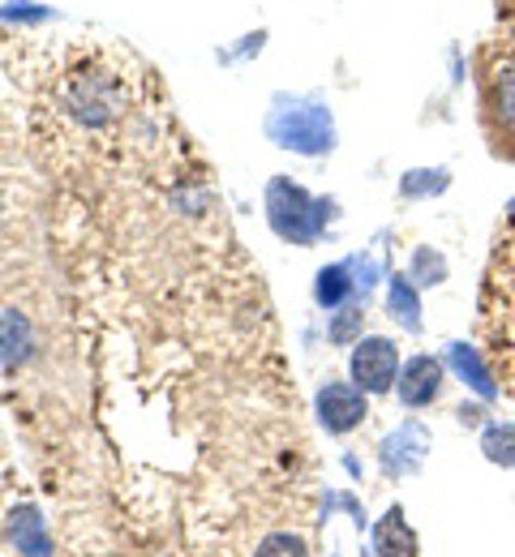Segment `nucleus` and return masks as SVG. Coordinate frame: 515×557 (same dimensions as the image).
Listing matches in <instances>:
<instances>
[{
    "instance_id": "obj_1",
    "label": "nucleus",
    "mask_w": 515,
    "mask_h": 557,
    "mask_svg": "<svg viewBox=\"0 0 515 557\" xmlns=\"http://www.w3.org/2000/svg\"><path fill=\"white\" fill-rule=\"evenodd\" d=\"M477 82H481V116H486V134L494 154L503 150L515 159V39H490L481 48V65H477Z\"/></svg>"
},
{
    "instance_id": "obj_2",
    "label": "nucleus",
    "mask_w": 515,
    "mask_h": 557,
    "mask_svg": "<svg viewBox=\"0 0 515 557\" xmlns=\"http://www.w3.org/2000/svg\"><path fill=\"white\" fill-rule=\"evenodd\" d=\"M267 138L293 154L318 159L335 150V116L327 103L318 99H301V95H275L271 112H267Z\"/></svg>"
},
{
    "instance_id": "obj_3",
    "label": "nucleus",
    "mask_w": 515,
    "mask_h": 557,
    "mask_svg": "<svg viewBox=\"0 0 515 557\" xmlns=\"http://www.w3.org/2000/svg\"><path fill=\"white\" fill-rule=\"evenodd\" d=\"M267 223L275 227L280 240H293V245H314L327 223H331V202L327 198H314L309 189H301L289 176H271L267 181Z\"/></svg>"
},
{
    "instance_id": "obj_4",
    "label": "nucleus",
    "mask_w": 515,
    "mask_h": 557,
    "mask_svg": "<svg viewBox=\"0 0 515 557\" xmlns=\"http://www.w3.org/2000/svg\"><path fill=\"white\" fill-rule=\"evenodd\" d=\"M348 373L366 395H387L395 386V373H400V348L382 335L357 339L353 356H348Z\"/></svg>"
},
{
    "instance_id": "obj_5",
    "label": "nucleus",
    "mask_w": 515,
    "mask_h": 557,
    "mask_svg": "<svg viewBox=\"0 0 515 557\" xmlns=\"http://www.w3.org/2000/svg\"><path fill=\"white\" fill-rule=\"evenodd\" d=\"M314 412H318V424L327 433H353L361 420L369 417V399L357 382H327L314 399Z\"/></svg>"
},
{
    "instance_id": "obj_6",
    "label": "nucleus",
    "mask_w": 515,
    "mask_h": 557,
    "mask_svg": "<svg viewBox=\"0 0 515 557\" xmlns=\"http://www.w3.org/2000/svg\"><path fill=\"white\" fill-rule=\"evenodd\" d=\"M426 455H430V429L421 424V420H404L395 433H387L382 437V446H378V463H382V472L387 476H413L421 463H426Z\"/></svg>"
},
{
    "instance_id": "obj_7",
    "label": "nucleus",
    "mask_w": 515,
    "mask_h": 557,
    "mask_svg": "<svg viewBox=\"0 0 515 557\" xmlns=\"http://www.w3.org/2000/svg\"><path fill=\"white\" fill-rule=\"evenodd\" d=\"M442 360L439 356H413L404 360L400 377H395V391H400V404L404 408H430L442 395Z\"/></svg>"
},
{
    "instance_id": "obj_8",
    "label": "nucleus",
    "mask_w": 515,
    "mask_h": 557,
    "mask_svg": "<svg viewBox=\"0 0 515 557\" xmlns=\"http://www.w3.org/2000/svg\"><path fill=\"white\" fill-rule=\"evenodd\" d=\"M4 532H9V545L22 557H52V536H48L39 506H17L4 523Z\"/></svg>"
},
{
    "instance_id": "obj_9",
    "label": "nucleus",
    "mask_w": 515,
    "mask_h": 557,
    "mask_svg": "<svg viewBox=\"0 0 515 557\" xmlns=\"http://www.w3.org/2000/svg\"><path fill=\"white\" fill-rule=\"evenodd\" d=\"M446 364L455 369V377L477 395V399H499V382H494V373H490V364L481 360V351L473 348V344H451L446 348Z\"/></svg>"
},
{
    "instance_id": "obj_10",
    "label": "nucleus",
    "mask_w": 515,
    "mask_h": 557,
    "mask_svg": "<svg viewBox=\"0 0 515 557\" xmlns=\"http://www.w3.org/2000/svg\"><path fill=\"white\" fill-rule=\"evenodd\" d=\"M373 554L378 557H417L421 554L417 532L408 528V519H404L400 506H391V510L373 523Z\"/></svg>"
},
{
    "instance_id": "obj_11",
    "label": "nucleus",
    "mask_w": 515,
    "mask_h": 557,
    "mask_svg": "<svg viewBox=\"0 0 515 557\" xmlns=\"http://www.w3.org/2000/svg\"><path fill=\"white\" fill-rule=\"evenodd\" d=\"M387 309H391V318H395L408 335L421 331V296H417V283L408 275L391 278V287H387Z\"/></svg>"
},
{
    "instance_id": "obj_12",
    "label": "nucleus",
    "mask_w": 515,
    "mask_h": 557,
    "mask_svg": "<svg viewBox=\"0 0 515 557\" xmlns=\"http://www.w3.org/2000/svg\"><path fill=\"white\" fill-rule=\"evenodd\" d=\"M35 348L30 322L13 309H0V364H22Z\"/></svg>"
},
{
    "instance_id": "obj_13",
    "label": "nucleus",
    "mask_w": 515,
    "mask_h": 557,
    "mask_svg": "<svg viewBox=\"0 0 515 557\" xmlns=\"http://www.w3.org/2000/svg\"><path fill=\"white\" fill-rule=\"evenodd\" d=\"M353 292H357V278H353V271H348V262L322 267L318 278H314V300H318L322 309H344Z\"/></svg>"
},
{
    "instance_id": "obj_14",
    "label": "nucleus",
    "mask_w": 515,
    "mask_h": 557,
    "mask_svg": "<svg viewBox=\"0 0 515 557\" xmlns=\"http://www.w3.org/2000/svg\"><path fill=\"white\" fill-rule=\"evenodd\" d=\"M451 185V172L446 168H413L400 176V198L404 202H421V198H439Z\"/></svg>"
},
{
    "instance_id": "obj_15",
    "label": "nucleus",
    "mask_w": 515,
    "mask_h": 557,
    "mask_svg": "<svg viewBox=\"0 0 515 557\" xmlns=\"http://www.w3.org/2000/svg\"><path fill=\"white\" fill-rule=\"evenodd\" d=\"M481 450L490 463L499 468H515V424L512 420H494L481 429Z\"/></svg>"
},
{
    "instance_id": "obj_16",
    "label": "nucleus",
    "mask_w": 515,
    "mask_h": 557,
    "mask_svg": "<svg viewBox=\"0 0 515 557\" xmlns=\"http://www.w3.org/2000/svg\"><path fill=\"white\" fill-rule=\"evenodd\" d=\"M408 278H413L417 287H439L442 278H446V258H442L439 249L421 245V249L413 253V267H408Z\"/></svg>"
},
{
    "instance_id": "obj_17",
    "label": "nucleus",
    "mask_w": 515,
    "mask_h": 557,
    "mask_svg": "<svg viewBox=\"0 0 515 557\" xmlns=\"http://www.w3.org/2000/svg\"><path fill=\"white\" fill-rule=\"evenodd\" d=\"M361 326H366V309H357V305L348 309V305H344V309L331 318L327 339H331L335 348H348V344H357V339H361Z\"/></svg>"
},
{
    "instance_id": "obj_18",
    "label": "nucleus",
    "mask_w": 515,
    "mask_h": 557,
    "mask_svg": "<svg viewBox=\"0 0 515 557\" xmlns=\"http://www.w3.org/2000/svg\"><path fill=\"white\" fill-rule=\"evenodd\" d=\"M254 557H309V549H305V541L296 532H271V536L258 541Z\"/></svg>"
},
{
    "instance_id": "obj_19",
    "label": "nucleus",
    "mask_w": 515,
    "mask_h": 557,
    "mask_svg": "<svg viewBox=\"0 0 515 557\" xmlns=\"http://www.w3.org/2000/svg\"><path fill=\"white\" fill-rule=\"evenodd\" d=\"M0 17H4V22H48L52 9H39V4H30V0H13V4L0 9Z\"/></svg>"
},
{
    "instance_id": "obj_20",
    "label": "nucleus",
    "mask_w": 515,
    "mask_h": 557,
    "mask_svg": "<svg viewBox=\"0 0 515 557\" xmlns=\"http://www.w3.org/2000/svg\"><path fill=\"white\" fill-rule=\"evenodd\" d=\"M348 271L357 275V287H361V296H369V287L378 283V262H373V258H353V262H348Z\"/></svg>"
},
{
    "instance_id": "obj_21",
    "label": "nucleus",
    "mask_w": 515,
    "mask_h": 557,
    "mask_svg": "<svg viewBox=\"0 0 515 557\" xmlns=\"http://www.w3.org/2000/svg\"><path fill=\"white\" fill-rule=\"evenodd\" d=\"M262 39H267L262 30H258V35H245V44H241L236 52H220V61H236V57H249V52H262Z\"/></svg>"
},
{
    "instance_id": "obj_22",
    "label": "nucleus",
    "mask_w": 515,
    "mask_h": 557,
    "mask_svg": "<svg viewBox=\"0 0 515 557\" xmlns=\"http://www.w3.org/2000/svg\"><path fill=\"white\" fill-rule=\"evenodd\" d=\"M455 417H459V424H481V408H459Z\"/></svg>"
},
{
    "instance_id": "obj_23",
    "label": "nucleus",
    "mask_w": 515,
    "mask_h": 557,
    "mask_svg": "<svg viewBox=\"0 0 515 557\" xmlns=\"http://www.w3.org/2000/svg\"><path fill=\"white\" fill-rule=\"evenodd\" d=\"M507 210H512V214H515V198H512V207H507Z\"/></svg>"
},
{
    "instance_id": "obj_24",
    "label": "nucleus",
    "mask_w": 515,
    "mask_h": 557,
    "mask_svg": "<svg viewBox=\"0 0 515 557\" xmlns=\"http://www.w3.org/2000/svg\"><path fill=\"white\" fill-rule=\"evenodd\" d=\"M503 4H515V0H503Z\"/></svg>"
}]
</instances>
